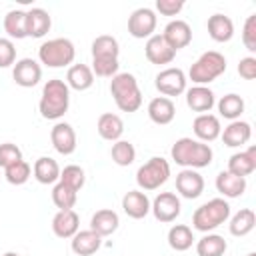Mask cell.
Segmentation results:
<instances>
[{
  "label": "cell",
  "instance_id": "22",
  "mask_svg": "<svg viewBox=\"0 0 256 256\" xmlns=\"http://www.w3.org/2000/svg\"><path fill=\"white\" fill-rule=\"evenodd\" d=\"M174 116H176V106H174V102L170 98L156 96V98L150 100V104H148V118L154 124L166 126V124H170L174 120Z\"/></svg>",
  "mask_w": 256,
  "mask_h": 256
},
{
  "label": "cell",
  "instance_id": "9",
  "mask_svg": "<svg viewBox=\"0 0 256 256\" xmlns=\"http://www.w3.org/2000/svg\"><path fill=\"white\" fill-rule=\"evenodd\" d=\"M150 212L154 214V218L158 222H174L180 212H182V204L180 198L174 192H160L152 202H150Z\"/></svg>",
  "mask_w": 256,
  "mask_h": 256
},
{
  "label": "cell",
  "instance_id": "46",
  "mask_svg": "<svg viewBox=\"0 0 256 256\" xmlns=\"http://www.w3.org/2000/svg\"><path fill=\"white\" fill-rule=\"evenodd\" d=\"M238 74L244 80H254L256 78V58L254 56H246L238 62Z\"/></svg>",
  "mask_w": 256,
  "mask_h": 256
},
{
  "label": "cell",
  "instance_id": "11",
  "mask_svg": "<svg viewBox=\"0 0 256 256\" xmlns=\"http://www.w3.org/2000/svg\"><path fill=\"white\" fill-rule=\"evenodd\" d=\"M176 190L182 198L194 200L204 192V178L198 170L184 168L176 174Z\"/></svg>",
  "mask_w": 256,
  "mask_h": 256
},
{
  "label": "cell",
  "instance_id": "20",
  "mask_svg": "<svg viewBox=\"0 0 256 256\" xmlns=\"http://www.w3.org/2000/svg\"><path fill=\"white\" fill-rule=\"evenodd\" d=\"M80 230V216L76 210H58L52 218V232L58 238H72Z\"/></svg>",
  "mask_w": 256,
  "mask_h": 256
},
{
  "label": "cell",
  "instance_id": "34",
  "mask_svg": "<svg viewBox=\"0 0 256 256\" xmlns=\"http://www.w3.org/2000/svg\"><path fill=\"white\" fill-rule=\"evenodd\" d=\"M226 250H228V244L220 234H204L196 242L198 256H224Z\"/></svg>",
  "mask_w": 256,
  "mask_h": 256
},
{
  "label": "cell",
  "instance_id": "37",
  "mask_svg": "<svg viewBox=\"0 0 256 256\" xmlns=\"http://www.w3.org/2000/svg\"><path fill=\"white\" fill-rule=\"evenodd\" d=\"M78 200V192L62 182H56L52 188V202L58 210H72Z\"/></svg>",
  "mask_w": 256,
  "mask_h": 256
},
{
  "label": "cell",
  "instance_id": "4",
  "mask_svg": "<svg viewBox=\"0 0 256 256\" xmlns=\"http://www.w3.org/2000/svg\"><path fill=\"white\" fill-rule=\"evenodd\" d=\"M230 218V204L224 198H212L198 206L192 214V226L198 232L210 234Z\"/></svg>",
  "mask_w": 256,
  "mask_h": 256
},
{
  "label": "cell",
  "instance_id": "16",
  "mask_svg": "<svg viewBox=\"0 0 256 256\" xmlns=\"http://www.w3.org/2000/svg\"><path fill=\"white\" fill-rule=\"evenodd\" d=\"M122 210L134 220H142L150 214V198L142 190H128L122 196Z\"/></svg>",
  "mask_w": 256,
  "mask_h": 256
},
{
  "label": "cell",
  "instance_id": "36",
  "mask_svg": "<svg viewBox=\"0 0 256 256\" xmlns=\"http://www.w3.org/2000/svg\"><path fill=\"white\" fill-rule=\"evenodd\" d=\"M120 44L110 34H100L92 42V58H118Z\"/></svg>",
  "mask_w": 256,
  "mask_h": 256
},
{
  "label": "cell",
  "instance_id": "26",
  "mask_svg": "<svg viewBox=\"0 0 256 256\" xmlns=\"http://www.w3.org/2000/svg\"><path fill=\"white\" fill-rule=\"evenodd\" d=\"M118 224H120V218L114 210L110 208H102V210H96L90 218V230H94L98 236H110L118 230Z\"/></svg>",
  "mask_w": 256,
  "mask_h": 256
},
{
  "label": "cell",
  "instance_id": "31",
  "mask_svg": "<svg viewBox=\"0 0 256 256\" xmlns=\"http://www.w3.org/2000/svg\"><path fill=\"white\" fill-rule=\"evenodd\" d=\"M256 226V214L252 208H240L232 218H230V224H228V230L232 236H246L254 230Z\"/></svg>",
  "mask_w": 256,
  "mask_h": 256
},
{
  "label": "cell",
  "instance_id": "30",
  "mask_svg": "<svg viewBox=\"0 0 256 256\" xmlns=\"http://www.w3.org/2000/svg\"><path fill=\"white\" fill-rule=\"evenodd\" d=\"M32 174L34 178L40 182V184H56L60 180V166L54 158L50 156H40L36 162H34V168H32Z\"/></svg>",
  "mask_w": 256,
  "mask_h": 256
},
{
  "label": "cell",
  "instance_id": "10",
  "mask_svg": "<svg viewBox=\"0 0 256 256\" xmlns=\"http://www.w3.org/2000/svg\"><path fill=\"white\" fill-rule=\"evenodd\" d=\"M156 24H158V18H156V12L152 8H136L130 18H128V32L130 36L134 38H150L156 30Z\"/></svg>",
  "mask_w": 256,
  "mask_h": 256
},
{
  "label": "cell",
  "instance_id": "8",
  "mask_svg": "<svg viewBox=\"0 0 256 256\" xmlns=\"http://www.w3.org/2000/svg\"><path fill=\"white\" fill-rule=\"evenodd\" d=\"M186 82H188V78H186L184 70L182 68H172V66L160 70L154 78L156 90L162 96L170 98V100H172V96H180V94L186 92Z\"/></svg>",
  "mask_w": 256,
  "mask_h": 256
},
{
  "label": "cell",
  "instance_id": "18",
  "mask_svg": "<svg viewBox=\"0 0 256 256\" xmlns=\"http://www.w3.org/2000/svg\"><path fill=\"white\" fill-rule=\"evenodd\" d=\"M220 138L224 142V146L228 148H238V146H244L250 142L252 138V126L244 120H232L222 132H220Z\"/></svg>",
  "mask_w": 256,
  "mask_h": 256
},
{
  "label": "cell",
  "instance_id": "21",
  "mask_svg": "<svg viewBox=\"0 0 256 256\" xmlns=\"http://www.w3.org/2000/svg\"><path fill=\"white\" fill-rule=\"evenodd\" d=\"M70 248L74 254L78 256H92L100 250L102 246V236H98L94 230H78L72 238H70Z\"/></svg>",
  "mask_w": 256,
  "mask_h": 256
},
{
  "label": "cell",
  "instance_id": "24",
  "mask_svg": "<svg viewBox=\"0 0 256 256\" xmlns=\"http://www.w3.org/2000/svg\"><path fill=\"white\" fill-rule=\"evenodd\" d=\"M52 26V18L44 8H30L26 10V32L30 38H42L48 34Z\"/></svg>",
  "mask_w": 256,
  "mask_h": 256
},
{
  "label": "cell",
  "instance_id": "33",
  "mask_svg": "<svg viewBox=\"0 0 256 256\" xmlns=\"http://www.w3.org/2000/svg\"><path fill=\"white\" fill-rule=\"evenodd\" d=\"M4 32L8 34V38H16V40H22V38H28V32H26V10H10L6 16H4Z\"/></svg>",
  "mask_w": 256,
  "mask_h": 256
},
{
  "label": "cell",
  "instance_id": "14",
  "mask_svg": "<svg viewBox=\"0 0 256 256\" xmlns=\"http://www.w3.org/2000/svg\"><path fill=\"white\" fill-rule=\"evenodd\" d=\"M50 140L54 150L62 156H70L76 150V132L68 122H56L50 130Z\"/></svg>",
  "mask_w": 256,
  "mask_h": 256
},
{
  "label": "cell",
  "instance_id": "2",
  "mask_svg": "<svg viewBox=\"0 0 256 256\" xmlns=\"http://www.w3.org/2000/svg\"><path fill=\"white\" fill-rule=\"evenodd\" d=\"M70 106V88L64 80L52 78L44 84L42 96L38 102L40 116L46 120H58L68 112Z\"/></svg>",
  "mask_w": 256,
  "mask_h": 256
},
{
  "label": "cell",
  "instance_id": "43",
  "mask_svg": "<svg viewBox=\"0 0 256 256\" xmlns=\"http://www.w3.org/2000/svg\"><path fill=\"white\" fill-rule=\"evenodd\" d=\"M22 160V150L12 144V142H4L0 144V168H8L10 164Z\"/></svg>",
  "mask_w": 256,
  "mask_h": 256
},
{
  "label": "cell",
  "instance_id": "5",
  "mask_svg": "<svg viewBox=\"0 0 256 256\" xmlns=\"http://www.w3.org/2000/svg\"><path fill=\"white\" fill-rule=\"evenodd\" d=\"M224 72H226L224 54H220L216 50H208V52L200 54L198 60L190 66L188 78L194 82V86H206V84L214 82L218 76H222Z\"/></svg>",
  "mask_w": 256,
  "mask_h": 256
},
{
  "label": "cell",
  "instance_id": "19",
  "mask_svg": "<svg viewBox=\"0 0 256 256\" xmlns=\"http://www.w3.org/2000/svg\"><path fill=\"white\" fill-rule=\"evenodd\" d=\"M186 104L192 112L208 114L214 108L216 98H214V92L208 86H192V88L186 90Z\"/></svg>",
  "mask_w": 256,
  "mask_h": 256
},
{
  "label": "cell",
  "instance_id": "39",
  "mask_svg": "<svg viewBox=\"0 0 256 256\" xmlns=\"http://www.w3.org/2000/svg\"><path fill=\"white\" fill-rule=\"evenodd\" d=\"M4 176H6V180H8L10 184L22 186V184H26L28 178L32 176V166L22 158V160L10 164L8 168H4Z\"/></svg>",
  "mask_w": 256,
  "mask_h": 256
},
{
  "label": "cell",
  "instance_id": "40",
  "mask_svg": "<svg viewBox=\"0 0 256 256\" xmlns=\"http://www.w3.org/2000/svg\"><path fill=\"white\" fill-rule=\"evenodd\" d=\"M58 182H62V184H66V186H70V188H74L76 192L84 186V182H86V174H84V168L82 166H78V164H68V166H64L62 170H60V180Z\"/></svg>",
  "mask_w": 256,
  "mask_h": 256
},
{
  "label": "cell",
  "instance_id": "27",
  "mask_svg": "<svg viewBox=\"0 0 256 256\" xmlns=\"http://www.w3.org/2000/svg\"><path fill=\"white\" fill-rule=\"evenodd\" d=\"M96 130H98L100 138H104L108 142H116L124 134V122L118 114L104 112V114H100V118L96 122Z\"/></svg>",
  "mask_w": 256,
  "mask_h": 256
},
{
  "label": "cell",
  "instance_id": "44",
  "mask_svg": "<svg viewBox=\"0 0 256 256\" xmlns=\"http://www.w3.org/2000/svg\"><path fill=\"white\" fill-rule=\"evenodd\" d=\"M16 64V46L10 38H0V68Z\"/></svg>",
  "mask_w": 256,
  "mask_h": 256
},
{
  "label": "cell",
  "instance_id": "13",
  "mask_svg": "<svg viewBox=\"0 0 256 256\" xmlns=\"http://www.w3.org/2000/svg\"><path fill=\"white\" fill-rule=\"evenodd\" d=\"M144 54H146V58H148L150 64H158V66L170 64L176 58V50H172L168 46V42L162 38V34H152L146 40Z\"/></svg>",
  "mask_w": 256,
  "mask_h": 256
},
{
  "label": "cell",
  "instance_id": "38",
  "mask_svg": "<svg viewBox=\"0 0 256 256\" xmlns=\"http://www.w3.org/2000/svg\"><path fill=\"white\" fill-rule=\"evenodd\" d=\"M110 156L118 166H130L136 160V148L128 140H116L110 148Z\"/></svg>",
  "mask_w": 256,
  "mask_h": 256
},
{
  "label": "cell",
  "instance_id": "45",
  "mask_svg": "<svg viewBox=\"0 0 256 256\" xmlns=\"http://www.w3.org/2000/svg\"><path fill=\"white\" fill-rule=\"evenodd\" d=\"M184 8L182 0H156V10L162 16H176Z\"/></svg>",
  "mask_w": 256,
  "mask_h": 256
},
{
  "label": "cell",
  "instance_id": "29",
  "mask_svg": "<svg viewBox=\"0 0 256 256\" xmlns=\"http://www.w3.org/2000/svg\"><path fill=\"white\" fill-rule=\"evenodd\" d=\"M66 84L72 90L84 92L94 84V72L88 64H72L66 72Z\"/></svg>",
  "mask_w": 256,
  "mask_h": 256
},
{
  "label": "cell",
  "instance_id": "15",
  "mask_svg": "<svg viewBox=\"0 0 256 256\" xmlns=\"http://www.w3.org/2000/svg\"><path fill=\"white\" fill-rule=\"evenodd\" d=\"M162 38L168 42L172 50L178 52L180 48H186L192 42V28L184 20H170L162 32Z\"/></svg>",
  "mask_w": 256,
  "mask_h": 256
},
{
  "label": "cell",
  "instance_id": "1",
  "mask_svg": "<svg viewBox=\"0 0 256 256\" xmlns=\"http://www.w3.org/2000/svg\"><path fill=\"white\" fill-rule=\"evenodd\" d=\"M170 156H172V160L178 166L198 170V168H206V166L212 164L214 152H212L210 144H204L200 140H194V138L184 136V138H178L172 144Z\"/></svg>",
  "mask_w": 256,
  "mask_h": 256
},
{
  "label": "cell",
  "instance_id": "28",
  "mask_svg": "<svg viewBox=\"0 0 256 256\" xmlns=\"http://www.w3.org/2000/svg\"><path fill=\"white\" fill-rule=\"evenodd\" d=\"M256 170V148L250 146L248 150H242V152H236L230 156L228 160V172L236 174V176H250L252 172Z\"/></svg>",
  "mask_w": 256,
  "mask_h": 256
},
{
  "label": "cell",
  "instance_id": "7",
  "mask_svg": "<svg viewBox=\"0 0 256 256\" xmlns=\"http://www.w3.org/2000/svg\"><path fill=\"white\" fill-rule=\"evenodd\" d=\"M170 178V164L162 156H152L146 164H142L136 172V184L142 192L158 190Z\"/></svg>",
  "mask_w": 256,
  "mask_h": 256
},
{
  "label": "cell",
  "instance_id": "41",
  "mask_svg": "<svg viewBox=\"0 0 256 256\" xmlns=\"http://www.w3.org/2000/svg\"><path fill=\"white\" fill-rule=\"evenodd\" d=\"M92 72L100 78H114L118 74L120 62L118 58H92Z\"/></svg>",
  "mask_w": 256,
  "mask_h": 256
},
{
  "label": "cell",
  "instance_id": "25",
  "mask_svg": "<svg viewBox=\"0 0 256 256\" xmlns=\"http://www.w3.org/2000/svg\"><path fill=\"white\" fill-rule=\"evenodd\" d=\"M206 28H208L210 38L214 42H220V44L232 40V36H234V22H232V18L226 16V14H220V12L218 14H212L208 18Z\"/></svg>",
  "mask_w": 256,
  "mask_h": 256
},
{
  "label": "cell",
  "instance_id": "35",
  "mask_svg": "<svg viewBox=\"0 0 256 256\" xmlns=\"http://www.w3.org/2000/svg\"><path fill=\"white\" fill-rule=\"evenodd\" d=\"M216 106H218L220 116L226 118V120H230V122H232V120H240V116H242V112H244V108H246L242 96H238V94H234V92L222 96Z\"/></svg>",
  "mask_w": 256,
  "mask_h": 256
},
{
  "label": "cell",
  "instance_id": "12",
  "mask_svg": "<svg viewBox=\"0 0 256 256\" xmlns=\"http://www.w3.org/2000/svg\"><path fill=\"white\" fill-rule=\"evenodd\" d=\"M12 78L22 88H32L42 78V68L34 58H20L12 68Z\"/></svg>",
  "mask_w": 256,
  "mask_h": 256
},
{
  "label": "cell",
  "instance_id": "3",
  "mask_svg": "<svg viewBox=\"0 0 256 256\" xmlns=\"http://www.w3.org/2000/svg\"><path fill=\"white\" fill-rule=\"evenodd\" d=\"M110 94L122 112H136L142 106V92L138 80L130 72H118L110 80Z\"/></svg>",
  "mask_w": 256,
  "mask_h": 256
},
{
  "label": "cell",
  "instance_id": "6",
  "mask_svg": "<svg viewBox=\"0 0 256 256\" xmlns=\"http://www.w3.org/2000/svg\"><path fill=\"white\" fill-rule=\"evenodd\" d=\"M76 58V46L68 38H52L40 44L38 60L48 68H64Z\"/></svg>",
  "mask_w": 256,
  "mask_h": 256
},
{
  "label": "cell",
  "instance_id": "17",
  "mask_svg": "<svg viewBox=\"0 0 256 256\" xmlns=\"http://www.w3.org/2000/svg\"><path fill=\"white\" fill-rule=\"evenodd\" d=\"M192 130L196 134V138L204 144L208 142H214L216 138H220V132H222V126H220V118L214 116V114H198L192 122Z\"/></svg>",
  "mask_w": 256,
  "mask_h": 256
},
{
  "label": "cell",
  "instance_id": "47",
  "mask_svg": "<svg viewBox=\"0 0 256 256\" xmlns=\"http://www.w3.org/2000/svg\"><path fill=\"white\" fill-rule=\"evenodd\" d=\"M2 256H20V254H16V252H6V254H2Z\"/></svg>",
  "mask_w": 256,
  "mask_h": 256
},
{
  "label": "cell",
  "instance_id": "23",
  "mask_svg": "<svg viewBox=\"0 0 256 256\" xmlns=\"http://www.w3.org/2000/svg\"><path fill=\"white\" fill-rule=\"evenodd\" d=\"M246 178L236 176L228 170H222L216 176V190L224 196V198H240L246 192Z\"/></svg>",
  "mask_w": 256,
  "mask_h": 256
},
{
  "label": "cell",
  "instance_id": "48",
  "mask_svg": "<svg viewBox=\"0 0 256 256\" xmlns=\"http://www.w3.org/2000/svg\"><path fill=\"white\" fill-rule=\"evenodd\" d=\"M246 256H256V254H254V252H250V254H246Z\"/></svg>",
  "mask_w": 256,
  "mask_h": 256
},
{
  "label": "cell",
  "instance_id": "42",
  "mask_svg": "<svg viewBox=\"0 0 256 256\" xmlns=\"http://www.w3.org/2000/svg\"><path fill=\"white\" fill-rule=\"evenodd\" d=\"M242 44L248 52H256V14H250L242 28Z\"/></svg>",
  "mask_w": 256,
  "mask_h": 256
},
{
  "label": "cell",
  "instance_id": "32",
  "mask_svg": "<svg viewBox=\"0 0 256 256\" xmlns=\"http://www.w3.org/2000/svg\"><path fill=\"white\" fill-rule=\"evenodd\" d=\"M194 232L190 226L186 224H174L170 230H168V246L176 252H184L188 248H192L194 244Z\"/></svg>",
  "mask_w": 256,
  "mask_h": 256
}]
</instances>
